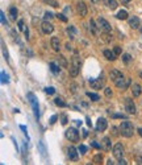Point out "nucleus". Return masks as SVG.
Here are the masks:
<instances>
[{
	"mask_svg": "<svg viewBox=\"0 0 142 165\" xmlns=\"http://www.w3.org/2000/svg\"><path fill=\"white\" fill-rule=\"evenodd\" d=\"M130 78H125V77H122V78H120L119 81H116L114 82V85L117 86L119 88H121V90H126V88L130 86Z\"/></svg>",
	"mask_w": 142,
	"mask_h": 165,
	"instance_id": "obj_8",
	"label": "nucleus"
},
{
	"mask_svg": "<svg viewBox=\"0 0 142 165\" xmlns=\"http://www.w3.org/2000/svg\"><path fill=\"white\" fill-rule=\"evenodd\" d=\"M57 119H58V116H57V115H53V116L50 118V124H54V123L57 122Z\"/></svg>",
	"mask_w": 142,
	"mask_h": 165,
	"instance_id": "obj_41",
	"label": "nucleus"
},
{
	"mask_svg": "<svg viewBox=\"0 0 142 165\" xmlns=\"http://www.w3.org/2000/svg\"><path fill=\"white\" fill-rule=\"evenodd\" d=\"M117 164H120V165H126L128 162H126L124 159H121V160H119V162H117Z\"/></svg>",
	"mask_w": 142,
	"mask_h": 165,
	"instance_id": "obj_45",
	"label": "nucleus"
},
{
	"mask_svg": "<svg viewBox=\"0 0 142 165\" xmlns=\"http://www.w3.org/2000/svg\"><path fill=\"white\" fill-rule=\"evenodd\" d=\"M57 19L59 21H62V23H67V17H66L63 13H57Z\"/></svg>",
	"mask_w": 142,
	"mask_h": 165,
	"instance_id": "obj_31",
	"label": "nucleus"
},
{
	"mask_svg": "<svg viewBox=\"0 0 142 165\" xmlns=\"http://www.w3.org/2000/svg\"><path fill=\"white\" fill-rule=\"evenodd\" d=\"M104 94L107 95V97H112V90L109 87H105L104 88Z\"/></svg>",
	"mask_w": 142,
	"mask_h": 165,
	"instance_id": "obj_39",
	"label": "nucleus"
},
{
	"mask_svg": "<svg viewBox=\"0 0 142 165\" xmlns=\"http://www.w3.org/2000/svg\"><path fill=\"white\" fill-rule=\"evenodd\" d=\"M62 124L63 125L67 124V116H66V115H62Z\"/></svg>",
	"mask_w": 142,
	"mask_h": 165,
	"instance_id": "obj_44",
	"label": "nucleus"
},
{
	"mask_svg": "<svg viewBox=\"0 0 142 165\" xmlns=\"http://www.w3.org/2000/svg\"><path fill=\"white\" fill-rule=\"evenodd\" d=\"M45 3H48L49 6L51 7H58V1H55V0H43Z\"/></svg>",
	"mask_w": 142,
	"mask_h": 165,
	"instance_id": "obj_32",
	"label": "nucleus"
},
{
	"mask_svg": "<svg viewBox=\"0 0 142 165\" xmlns=\"http://www.w3.org/2000/svg\"><path fill=\"white\" fill-rule=\"evenodd\" d=\"M139 78H141V79H142V71H141V73H139Z\"/></svg>",
	"mask_w": 142,
	"mask_h": 165,
	"instance_id": "obj_54",
	"label": "nucleus"
},
{
	"mask_svg": "<svg viewBox=\"0 0 142 165\" xmlns=\"http://www.w3.org/2000/svg\"><path fill=\"white\" fill-rule=\"evenodd\" d=\"M80 58L78 54H75L74 57H72V60H71V66H70V75L71 77H77L78 74H79L80 71Z\"/></svg>",
	"mask_w": 142,
	"mask_h": 165,
	"instance_id": "obj_2",
	"label": "nucleus"
},
{
	"mask_svg": "<svg viewBox=\"0 0 142 165\" xmlns=\"http://www.w3.org/2000/svg\"><path fill=\"white\" fill-rule=\"evenodd\" d=\"M66 32H67V34L70 36V38H74L75 36H77V31H75V28L74 26H68L67 29H66Z\"/></svg>",
	"mask_w": 142,
	"mask_h": 165,
	"instance_id": "obj_25",
	"label": "nucleus"
},
{
	"mask_svg": "<svg viewBox=\"0 0 142 165\" xmlns=\"http://www.w3.org/2000/svg\"><path fill=\"white\" fill-rule=\"evenodd\" d=\"M101 149L103 151H105V152H108V151H111L112 149V141H111V139L109 137H103L101 139Z\"/></svg>",
	"mask_w": 142,
	"mask_h": 165,
	"instance_id": "obj_14",
	"label": "nucleus"
},
{
	"mask_svg": "<svg viewBox=\"0 0 142 165\" xmlns=\"http://www.w3.org/2000/svg\"><path fill=\"white\" fill-rule=\"evenodd\" d=\"M43 19L48 20V21H50L51 19H53V13H51V12H46V13L43 15Z\"/></svg>",
	"mask_w": 142,
	"mask_h": 165,
	"instance_id": "obj_34",
	"label": "nucleus"
},
{
	"mask_svg": "<svg viewBox=\"0 0 142 165\" xmlns=\"http://www.w3.org/2000/svg\"><path fill=\"white\" fill-rule=\"evenodd\" d=\"M125 110H126V112L130 115H134L137 112V108H136V104H134L133 99L125 98Z\"/></svg>",
	"mask_w": 142,
	"mask_h": 165,
	"instance_id": "obj_7",
	"label": "nucleus"
},
{
	"mask_svg": "<svg viewBox=\"0 0 142 165\" xmlns=\"http://www.w3.org/2000/svg\"><path fill=\"white\" fill-rule=\"evenodd\" d=\"M113 156L116 157L117 160L122 159V156H124V145H122L121 143L114 144V147H113Z\"/></svg>",
	"mask_w": 142,
	"mask_h": 165,
	"instance_id": "obj_9",
	"label": "nucleus"
},
{
	"mask_svg": "<svg viewBox=\"0 0 142 165\" xmlns=\"http://www.w3.org/2000/svg\"><path fill=\"white\" fill-rule=\"evenodd\" d=\"M139 25H141V20H139L137 16H133L129 19V26H130L132 29H138Z\"/></svg>",
	"mask_w": 142,
	"mask_h": 165,
	"instance_id": "obj_15",
	"label": "nucleus"
},
{
	"mask_svg": "<svg viewBox=\"0 0 142 165\" xmlns=\"http://www.w3.org/2000/svg\"><path fill=\"white\" fill-rule=\"evenodd\" d=\"M17 25H19V29H20V31H23V29H24V21L23 20H19Z\"/></svg>",
	"mask_w": 142,
	"mask_h": 165,
	"instance_id": "obj_43",
	"label": "nucleus"
},
{
	"mask_svg": "<svg viewBox=\"0 0 142 165\" xmlns=\"http://www.w3.org/2000/svg\"><path fill=\"white\" fill-rule=\"evenodd\" d=\"M113 118H122V119H126L125 115H113Z\"/></svg>",
	"mask_w": 142,
	"mask_h": 165,
	"instance_id": "obj_48",
	"label": "nucleus"
},
{
	"mask_svg": "<svg viewBox=\"0 0 142 165\" xmlns=\"http://www.w3.org/2000/svg\"><path fill=\"white\" fill-rule=\"evenodd\" d=\"M92 161H94L95 164H101V161H103V155H101V153L95 155V157H94V160H92Z\"/></svg>",
	"mask_w": 142,
	"mask_h": 165,
	"instance_id": "obj_29",
	"label": "nucleus"
},
{
	"mask_svg": "<svg viewBox=\"0 0 142 165\" xmlns=\"http://www.w3.org/2000/svg\"><path fill=\"white\" fill-rule=\"evenodd\" d=\"M116 56H117V54L114 53V52L109 50V49H105V50H104V57L107 58L108 61H114V60H116Z\"/></svg>",
	"mask_w": 142,
	"mask_h": 165,
	"instance_id": "obj_19",
	"label": "nucleus"
},
{
	"mask_svg": "<svg viewBox=\"0 0 142 165\" xmlns=\"http://www.w3.org/2000/svg\"><path fill=\"white\" fill-rule=\"evenodd\" d=\"M65 136H66V139L72 143L79 141V132H78L77 128H67L65 132Z\"/></svg>",
	"mask_w": 142,
	"mask_h": 165,
	"instance_id": "obj_3",
	"label": "nucleus"
},
{
	"mask_svg": "<svg viewBox=\"0 0 142 165\" xmlns=\"http://www.w3.org/2000/svg\"><path fill=\"white\" fill-rule=\"evenodd\" d=\"M136 161L138 162V164L142 165V156H137V157H136Z\"/></svg>",
	"mask_w": 142,
	"mask_h": 165,
	"instance_id": "obj_46",
	"label": "nucleus"
},
{
	"mask_svg": "<svg viewBox=\"0 0 142 165\" xmlns=\"http://www.w3.org/2000/svg\"><path fill=\"white\" fill-rule=\"evenodd\" d=\"M139 29H141V32H142V26H139Z\"/></svg>",
	"mask_w": 142,
	"mask_h": 165,
	"instance_id": "obj_55",
	"label": "nucleus"
},
{
	"mask_svg": "<svg viewBox=\"0 0 142 165\" xmlns=\"http://www.w3.org/2000/svg\"><path fill=\"white\" fill-rule=\"evenodd\" d=\"M107 127H108V122H107V119H104V118H99L97 119V123H96V131L97 132H103L107 129Z\"/></svg>",
	"mask_w": 142,
	"mask_h": 165,
	"instance_id": "obj_12",
	"label": "nucleus"
},
{
	"mask_svg": "<svg viewBox=\"0 0 142 165\" xmlns=\"http://www.w3.org/2000/svg\"><path fill=\"white\" fill-rule=\"evenodd\" d=\"M104 1H105V4H107V7H108L109 9H112V11L119 7V4H117L116 0H104Z\"/></svg>",
	"mask_w": 142,
	"mask_h": 165,
	"instance_id": "obj_21",
	"label": "nucleus"
},
{
	"mask_svg": "<svg viewBox=\"0 0 142 165\" xmlns=\"http://www.w3.org/2000/svg\"><path fill=\"white\" fill-rule=\"evenodd\" d=\"M120 129V135H122L124 137H132L133 136V132H134V127L130 122L125 120V122H122L119 127Z\"/></svg>",
	"mask_w": 142,
	"mask_h": 165,
	"instance_id": "obj_1",
	"label": "nucleus"
},
{
	"mask_svg": "<svg viewBox=\"0 0 142 165\" xmlns=\"http://www.w3.org/2000/svg\"><path fill=\"white\" fill-rule=\"evenodd\" d=\"M1 82H3V83L8 82V75H6V73H4V71H1Z\"/></svg>",
	"mask_w": 142,
	"mask_h": 165,
	"instance_id": "obj_38",
	"label": "nucleus"
},
{
	"mask_svg": "<svg viewBox=\"0 0 142 165\" xmlns=\"http://www.w3.org/2000/svg\"><path fill=\"white\" fill-rule=\"evenodd\" d=\"M97 29H99V26L95 24L94 20H90V31H91L92 34H97Z\"/></svg>",
	"mask_w": 142,
	"mask_h": 165,
	"instance_id": "obj_22",
	"label": "nucleus"
},
{
	"mask_svg": "<svg viewBox=\"0 0 142 165\" xmlns=\"http://www.w3.org/2000/svg\"><path fill=\"white\" fill-rule=\"evenodd\" d=\"M50 70L53 71V73H55V74H58V73H59L61 71V66H58L57 63H54V62H50Z\"/></svg>",
	"mask_w": 142,
	"mask_h": 165,
	"instance_id": "obj_27",
	"label": "nucleus"
},
{
	"mask_svg": "<svg viewBox=\"0 0 142 165\" xmlns=\"http://www.w3.org/2000/svg\"><path fill=\"white\" fill-rule=\"evenodd\" d=\"M91 147H94V148H96V149H101V144L96 143L95 140H92V141H91Z\"/></svg>",
	"mask_w": 142,
	"mask_h": 165,
	"instance_id": "obj_36",
	"label": "nucleus"
},
{
	"mask_svg": "<svg viewBox=\"0 0 142 165\" xmlns=\"http://www.w3.org/2000/svg\"><path fill=\"white\" fill-rule=\"evenodd\" d=\"M50 45H51V48H53V50L59 52V49H61V41H59V38H58V37H53L50 40Z\"/></svg>",
	"mask_w": 142,
	"mask_h": 165,
	"instance_id": "obj_17",
	"label": "nucleus"
},
{
	"mask_svg": "<svg viewBox=\"0 0 142 165\" xmlns=\"http://www.w3.org/2000/svg\"><path fill=\"white\" fill-rule=\"evenodd\" d=\"M85 120H87V124L90 125V127H91V125H92V123H91V120H90V118H87V119H85Z\"/></svg>",
	"mask_w": 142,
	"mask_h": 165,
	"instance_id": "obj_51",
	"label": "nucleus"
},
{
	"mask_svg": "<svg viewBox=\"0 0 142 165\" xmlns=\"http://www.w3.org/2000/svg\"><path fill=\"white\" fill-rule=\"evenodd\" d=\"M91 1H92V3H95V4H97V3L100 1V0H91Z\"/></svg>",
	"mask_w": 142,
	"mask_h": 165,
	"instance_id": "obj_53",
	"label": "nucleus"
},
{
	"mask_svg": "<svg viewBox=\"0 0 142 165\" xmlns=\"http://www.w3.org/2000/svg\"><path fill=\"white\" fill-rule=\"evenodd\" d=\"M132 93H133V97L134 98L139 97V95H141V93H142L141 86H139L138 83H133V86H132Z\"/></svg>",
	"mask_w": 142,
	"mask_h": 165,
	"instance_id": "obj_18",
	"label": "nucleus"
},
{
	"mask_svg": "<svg viewBox=\"0 0 142 165\" xmlns=\"http://www.w3.org/2000/svg\"><path fill=\"white\" fill-rule=\"evenodd\" d=\"M114 53L117 54V56H120V54H121V48H120V46H114Z\"/></svg>",
	"mask_w": 142,
	"mask_h": 165,
	"instance_id": "obj_42",
	"label": "nucleus"
},
{
	"mask_svg": "<svg viewBox=\"0 0 142 165\" xmlns=\"http://www.w3.org/2000/svg\"><path fill=\"white\" fill-rule=\"evenodd\" d=\"M97 26H99V29L101 32H104V33H111V31H112L111 24L105 20L104 17H99V19H97Z\"/></svg>",
	"mask_w": 142,
	"mask_h": 165,
	"instance_id": "obj_4",
	"label": "nucleus"
},
{
	"mask_svg": "<svg viewBox=\"0 0 142 165\" xmlns=\"http://www.w3.org/2000/svg\"><path fill=\"white\" fill-rule=\"evenodd\" d=\"M0 17H1V24L3 25H8V23H7V20H6V15H4V12H0Z\"/></svg>",
	"mask_w": 142,
	"mask_h": 165,
	"instance_id": "obj_33",
	"label": "nucleus"
},
{
	"mask_svg": "<svg viewBox=\"0 0 142 165\" xmlns=\"http://www.w3.org/2000/svg\"><path fill=\"white\" fill-rule=\"evenodd\" d=\"M78 151H79V149H77L75 147H68L67 148V156L71 161H78V159H79Z\"/></svg>",
	"mask_w": 142,
	"mask_h": 165,
	"instance_id": "obj_10",
	"label": "nucleus"
},
{
	"mask_svg": "<svg viewBox=\"0 0 142 165\" xmlns=\"http://www.w3.org/2000/svg\"><path fill=\"white\" fill-rule=\"evenodd\" d=\"M54 103L57 106H59V107H66V106H67V103L65 102V100H63V98H61V97H57L54 99Z\"/></svg>",
	"mask_w": 142,
	"mask_h": 165,
	"instance_id": "obj_24",
	"label": "nucleus"
},
{
	"mask_svg": "<svg viewBox=\"0 0 142 165\" xmlns=\"http://www.w3.org/2000/svg\"><path fill=\"white\" fill-rule=\"evenodd\" d=\"M83 136H84V137L88 136V131H87V129H83Z\"/></svg>",
	"mask_w": 142,
	"mask_h": 165,
	"instance_id": "obj_49",
	"label": "nucleus"
},
{
	"mask_svg": "<svg viewBox=\"0 0 142 165\" xmlns=\"http://www.w3.org/2000/svg\"><path fill=\"white\" fill-rule=\"evenodd\" d=\"M104 83H105V78H104V74H103V73L96 79H90V85H91V87L95 88V90H101Z\"/></svg>",
	"mask_w": 142,
	"mask_h": 165,
	"instance_id": "obj_5",
	"label": "nucleus"
},
{
	"mask_svg": "<svg viewBox=\"0 0 142 165\" xmlns=\"http://www.w3.org/2000/svg\"><path fill=\"white\" fill-rule=\"evenodd\" d=\"M41 28H42V32L45 34H50L53 33V31H54V26H53V24L50 23V21L48 20H43L42 24H41Z\"/></svg>",
	"mask_w": 142,
	"mask_h": 165,
	"instance_id": "obj_11",
	"label": "nucleus"
},
{
	"mask_svg": "<svg viewBox=\"0 0 142 165\" xmlns=\"http://www.w3.org/2000/svg\"><path fill=\"white\" fill-rule=\"evenodd\" d=\"M128 17H129L128 12H126V11H124V9H121V11H119V12H117V15H116V19H119V20H126Z\"/></svg>",
	"mask_w": 142,
	"mask_h": 165,
	"instance_id": "obj_20",
	"label": "nucleus"
},
{
	"mask_svg": "<svg viewBox=\"0 0 142 165\" xmlns=\"http://www.w3.org/2000/svg\"><path fill=\"white\" fill-rule=\"evenodd\" d=\"M121 1H122V4H125V6H128V4L130 3L132 0H121Z\"/></svg>",
	"mask_w": 142,
	"mask_h": 165,
	"instance_id": "obj_47",
	"label": "nucleus"
},
{
	"mask_svg": "<svg viewBox=\"0 0 142 165\" xmlns=\"http://www.w3.org/2000/svg\"><path fill=\"white\" fill-rule=\"evenodd\" d=\"M28 98L29 100H30L32 103V107H33V112H34V116H36V119H40V110H38V103L37 100H36V97H34V94H28Z\"/></svg>",
	"mask_w": 142,
	"mask_h": 165,
	"instance_id": "obj_6",
	"label": "nucleus"
},
{
	"mask_svg": "<svg viewBox=\"0 0 142 165\" xmlns=\"http://www.w3.org/2000/svg\"><path fill=\"white\" fill-rule=\"evenodd\" d=\"M109 77H111V79L113 81V82H116V81H119L120 78H122L124 75H122V73L120 70L113 69V70H111V73H109Z\"/></svg>",
	"mask_w": 142,
	"mask_h": 165,
	"instance_id": "obj_16",
	"label": "nucleus"
},
{
	"mask_svg": "<svg viewBox=\"0 0 142 165\" xmlns=\"http://www.w3.org/2000/svg\"><path fill=\"white\" fill-rule=\"evenodd\" d=\"M77 12L82 17H84L87 15V6H85L84 1H78L77 3Z\"/></svg>",
	"mask_w": 142,
	"mask_h": 165,
	"instance_id": "obj_13",
	"label": "nucleus"
},
{
	"mask_svg": "<svg viewBox=\"0 0 142 165\" xmlns=\"http://www.w3.org/2000/svg\"><path fill=\"white\" fill-rule=\"evenodd\" d=\"M130 60H132V56L129 53H125V54H122V61L125 63H128V62H130Z\"/></svg>",
	"mask_w": 142,
	"mask_h": 165,
	"instance_id": "obj_30",
	"label": "nucleus"
},
{
	"mask_svg": "<svg viewBox=\"0 0 142 165\" xmlns=\"http://www.w3.org/2000/svg\"><path fill=\"white\" fill-rule=\"evenodd\" d=\"M85 95H87V97L90 98V99H91L92 102H97V100L100 99V97H99V95H97V94H95V93H91V91H88V93H87V94H85Z\"/></svg>",
	"mask_w": 142,
	"mask_h": 165,
	"instance_id": "obj_26",
	"label": "nucleus"
},
{
	"mask_svg": "<svg viewBox=\"0 0 142 165\" xmlns=\"http://www.w3.org/2000/svg\"><path fill=\"white\" fill-rule=\"evenodd\" d=\"M111 134L113 135V136H117V135H119V132H117V127H112L111 128Z\"/></svg>",
	"mask_w": 142,
	"mask_h": 165,
	"instance_id": "obj_40",
	"label": "nucleus"
},
{
	"mask_svg": "<svg viewBox=\"0 0 142 165\" xmlns=\"http://www.w3.org/2000/svg\"><path fill=\"white\" fill-rule=\"evenodd\" d=\"M78 149H79V152H80V153H82V155H84L85 153V152H87V147H85V145H79V148H78Z\"/></svg>",
	"mask_w": 142,
	"mask_h": 165,
	"instance_id": "obj_37",
	"label": "nucleus"
},
{
	"mask_svg": "<svg viewBox=\"0 0 142 165\" xmlns=\"http://www.w3.org/2000/svg\"><path fill=\"white\" fill-rule=\"evenodd\" d=\"M45 93H46V94H49V95H51V94H54V93H55V88L54 87H46Z\"/></svg>",
	"mask_w": 142,
	"mask_h": 165,
	"instance_id": "obj_35",
	"label": "nucleus"
},
{
	"mask_svg": "<svg viewBox=\"0 0 142 165\" xmlns=\"http://www.w3.org/2000/svg\"><path fill=\"white\" fill-rule=\"evenodd\" d=\"M138 134H139V136L142 137V127H141V128H138Z\"/></svg>",
	"mask_w": 142,
	"mask_h": 165,
	"instance_id": "obj_52",
	"label": "nucleus"
},
{
	"mask_svg": "<svg viewBox=\"0 0 142 165\" xmlns=\"http://www.w3.org/2000/svg\"><path fill=\"white\" fill-rule=\"evenodd\" d=\"M58 63H59L61 68H67V61H66V58L63 57L62 54L58 56Z\"/></svg>",
	"mask_w": 142,
	"mask_h": 165,
	"instance_id": "obj_23",
	"label": "nucleus"
},
{
	"mask_svg": "<svg viewBox=\"0 0 142 165\" xmlns=\"http://www.w3.org/2000/svg\"><path fill=\"white\" fill-rule=\"evenodd\" d=\"M66 49H67V50H71V45H70V42L66 44Z\"/></svg>",
	"mask_w": 142,
	"mask_h": 165,
	"instance_id": "obj_50",
	"label": "nucleus"
},
{
	"mask_svg": "<svg viewBox=\"0 0 142 165\" xmlns=\"http://www.w3.org/2000/svg\"><path fill=\"white\" fill-rule=\"evenodd\" d=\"M9 15H11V19L13 21L17 20V8H14V7H12L11 9H9Z\"/></svg>",
	"mask_w": 142,
	"mask_h": 165,
	"instance_id": "obj_28",
	"label": "nucleus"
}]
</instances>
